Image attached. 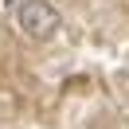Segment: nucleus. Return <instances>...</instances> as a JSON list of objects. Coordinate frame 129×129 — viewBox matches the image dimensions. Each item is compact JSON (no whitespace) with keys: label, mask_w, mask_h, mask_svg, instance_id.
<instances>
[{"label":"nucleus","mask_w":129,"mask_h":129,"mask_svg":"<svg viewBox=\"0 0 129 129\" xmlns=\"http://www.w3.org/2000/svg\"><path fill=\"white\" fill-rule=\"evenodd\" d=\"M16 27L27 35V39L43 43L51 39V35L63 27V16H59V8L51 4V0H24L16 8Z\"/></svg>","instance_id":"1"}]
</instances>
